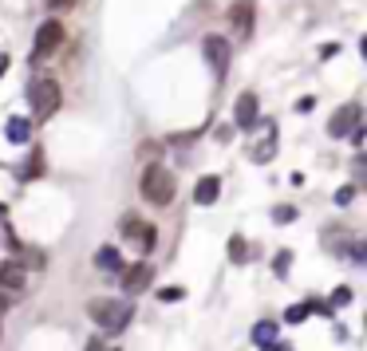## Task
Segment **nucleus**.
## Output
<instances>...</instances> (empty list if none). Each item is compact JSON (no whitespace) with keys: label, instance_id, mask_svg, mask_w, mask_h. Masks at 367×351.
<instances>
[{"label":"nucleus","instance_id":"obj_7","mask_svg":"<svg viewBox=\"0 0 367 351\" xmlns=\"http://www.w3.org/2000/svg\"><path fill=\"white\" fill-rule=\"evenodd\" d=\"M359 119H364V111H359V103H343L336 115H332V122H328V134L332 138H348V134L359 126Z\"/></svg>","mask_w":367,"mask_h":351},{"label":"nucleus","instance_id":"obj_28","mask_svg":"<svg viewBox=\"0 0 367 351\" xmlns=\"http://www.w3.org/2000/svg\"><path fill=\"white\" fill-rule=\"evenodd\" d=\"M312 107H316V99H300V103H296V111H300V115H308V111H312Z\"/></svg>","mask_w":367,"mask_h":351},{"label":"nucleus","instance_id":"obj_12","mask_svg":"<svg viewBox=\"0 0 367 351\" xmlns=\"http://www.w3.org/2000/svg\"><path fill=\"white\" fill-rule=\"evenodd\" d=\"M229 20H233V28H237L241 36H249V32H253V4H249V0H237Z\"/></svg>","mask_w":367,"mask_h":351},{"label":"nucleus","instance_id":"obj_11","mask_svg":"<svg viewBox=\"0 0 367 351\" xmlns=\"http://www.w3.org/2000/svg\"><path fill=\"white\" fill-rule=\"evenodd\" d=\"M218 194H221V178H213V174H209V178H202V182L194 186V202H197V206H213V202H218Z\"/></svg>","mask_w":367,"mask_h":351},{"label":"nucleus","instance_id":"obj_15","mask_svg":"<svg viewBox=\"0 0 367 351\" xmlns=\"http://www.w3.org/2000/svg\"><path fill=\"white\" fill-rule=\"evenodd\" d=\"M277 154V126H265V138H261L257 146H253V162H269V158Z\"/></svg>","mask_w":367,"mask_h":351},{"label":"nucleus","instance_id":"obj_2","mask_svg":"<svg viewBox=\"0 0 367 351\" xmlns=\"http://www.w3.org/2000/svg\"><path fill=\"white\" fill-rule=\"evenodd\" d=\"M131 316H135V304L131 300H95L91 304V320H95L107 336H119L122 327L131 324Z\"/></svg>","mask_w":367,"mask_h":351},{"label":"nucleus","instance_id":"obj_20","mask_svg":"<svg viewBox=\"0 0 367 351\" xmlns=\"http://www.w3.org/2000/svg\"><path fill=\"white\" fill-rule=\"evenodd\" d=\"M245 256H249V245H245L241 237H233V241H229V261H233V265H241Z\"/></svg>","mask_w":367,"mask_h":351},{"label":"nucleus","instance_id":"obj_32","mask_svg":"<svg viewBox=\"0 0 367 351\" xmlns=\"http://www.w3.org/2000/svg\"><path fill=\"white\" fill-rule=\"evenodd\" d=\"M265 351H288V348H284V343H269Z\"/></svg>","mask_w":367,"mask_h":351},{"label":"nucleus","instance_id":"obj_23","mask_svg":"<svg viewBox=\"0 0 367 351\" xmlns=\"http://www.w3.org/2000/svg\"><path fill=\"white\" fill-rule=\"evenodd\" d=\"M182 296H186V288H162V292H158L162 304H174V300H182Z\"/></svg>","mask_w":367,"mask_h":351},{"label":"nucleus","instance_id":"obj_13","mask_svg":"<svg viewBox=\"0 0 367 351\" xmlns=\"http://www.w3.org/2000/svg\"><path fill=\"white\" fill-rule=\"evenodd\" d=\"M95 268L99 272H122V253L115 249V245H103L95 253Z\"/></svg>","mask_w":367,"mask_h":351},{"label":"nucleus","instance_id":"obj_8","mask_svg":"<svg viewBox=\"0 0 367 351\" xmlns=\"http://www.w3.org/2000/svg\"><path fill=\"white\" fill-rule=\"evenodd\" d=\"M122 237H127V241H135L138 249H142V256H147L154 245H158V237H154V225H147L142 218H127V221H122Z\"/></svg>","mask_w":367,"mask_h":351},{"label":"nucleus","instance_id":"obj_27","mask_svg":"<svg viewBox=\"0 0 367 351\" xmlns=\"http://www.w3.org/2000/svg\"><path fill=\"white\" fill-rule=\"evenodd\" d=\"M48 4H51V13H67L75 0H48Z\"/></svg>","mask_w":367,"mask_h":351},{"label":"nucleus","instance_id":"obj_4","mask_svg":"<svg viewBox=\"0 0 367 351\" xmlns=\"http://www.w3.org/2000/svg\"><path fill=\"white\" fill-rule=\"evenodd\" d=\"M60 44H63V24L60 20H44L36 32V44H32V63H44Z\"/></svg>","mask_w":367,"mask_h":351},{"label":"nucleus","instance_id":"obj_31","mask_svg":"<svg viewBox=\"0 0 367 351\" xmlns=\"http://www.w3.org/2000/svg\"><path fill=\"white\" fill-rule=\"evenodd\" d=\"M8 72V56H0V75Z\"/></svg>","mask_w":367,"mask_h":351},{"label":"nucleus","instance_id":"obj_10","mask_svg":"<svg viewBox=\"0 0 367 351\" xmlns=\"http://www.w3.org/2000/svg\"><path fill=\"white\" fill-rule=\"evenodd\" d=\"M233 122L237 126H257V95L253 91L237 95V103H233Z\"/></svg>","mask_w":367,"mask_h":351},{"label":"nucleus","instance_id":"obj_17","mask_svg":"<svg viewBox=\"0 0 367 351\" xmlns=\"http://www.w3.org/2000/svg\"><path fill=\"white\" fill-rule=\"evenodd\" d=\"M8 245H13L16 253H20V256H24V261H28V268H44V265H48V256L40 253V249H24V245L16 241V237H13V241H8Z\"/></svg>","mask_w":367,"mask_h":351},{"label":"nucleus","instance_id":"obj_5","mask_svg":"<svg viewBox=\"0 0 367 351\" xmlns=\"http://www.w3.org/2000/svg\"><path fill=\"white\" fill-rule=\"evenodd\" d=\"M202 51H206V63L213 67V75L225 79L229 60H233V44H229V40H225V36H206V40H202Z\"/></svg>","mask_w":367,"mask_h":351},{"label":"nucleus","instance_id":"obj_14","mask_svg":"<svg viewBox=\"0 0 367 351\" xmlns=\"http://www.w3.org/2000/svg\"><path fill=\"white\" fill-rule=\"evenodd\" d=\"M4 138L16 142V146H24L28 138H32V122H28V119H8V122H4Z\"/></svg>","mask_w":367,"mask_h":351},{"label":"nucleus","instance_id":"obj_24","mask_svg":"<svg viewBox=\"0 0 367 351\" xmlns=\"http://www.w3.org/2000/svg\"><path fill=\"white\" fill-rule=\"evenodd\" d=\"M293 218H296L293 206H277V209H272V221H293Z\"/></svg>","mask_w":367,"mask_h":351},{"label":"nucleus","instance_id":"obj_22","mask_svg":"<svg viewBox=\"0 0 367 351\" xmlns=\"http://www.w3.org/2000/svg\"><path fill=\"white\" fill-rule=\"evenodd\" d=\"M352 197H355V186H340L336 190V206H352Z\"/></svg>","mask_w":367,"mask_h":351},{"label":"nucleus","instance_id":"obj_9","mask_svg":"<svg viewBox=\"0 0 367 351\" xmlns=\"http://www.w3.org/2000/svg\"><path fill=\"white\" fill-rule=\"evenodd\" d=\"M24 284H28V272H24V265H16V261H4L0 265V292H24Z\"/></svg>","mask_w":367,"mask_h":351},{"label":"nucleus","instance_id":"obj_3","mask_svg":"<svg viewBox=\"0 0 367 351\" xmlns=\"http://www.w3.org/2000/svg\"><path fill=\"white\" fill-rule=\"evenodd\" d=\"M60 83L51 79V75H40V79H32V91H28V103H32V119L44 122L51 119L56 111H60Z\"/></svg>","mask_w":367,"mask_h":351},{"label":"nucleus","instance_id":"obj_19","mask_svg":"<svg viewBox=\"0 0 367 351\" xmlns=\"http://www.w3.org/2000/svg\"><path fill=\"white\" fill-rule=\"evenodd\" d=\"M308 316H312V304H293V308L284 312V320H288V324H300V320H308Z\"/></svg>","mask_w":367,"mask_h":351},{"label":"nucleus","instance_id":"obj_25","mask_svg":"<svg viewBox=\"0 0 367 351\" xmlns=\"http://www.w3.org/2000/svg\"><path fill=\"white\" fill-rule=\"evenodd\" d=\"M352 300V288H336L332 292V304H348Z\"/></svg>","mask_w":367,"mask_h":351},{"label":"nucleus","instance_id":"obj_26","mask_svg":"<svg viewBox=\"0 0 367 351\" xmlns=\"http://www.w3.org/2000/svg\"><path fill=\"white\" fill-rule=\"evenodd\" d=\"M348 138H352V146H355V150H359V146H364V138H367V134H364V126H355V131L348 134Z\"/></svg>","mask_w":367,"mask_h":351},{"label":"nucleus","instance_id":"obj_6","mask_svg":"<svg viewBox=\"0 0 367 351\" xmlns=\"http://www.w3.org/2000/svg\"><path fill=\"white\" fill-rule=\"evenodd\" d=\"M154 280V265H147V261H135V265H122L119 272V284L127 296H138V292H147V284Z\"/></svg>","mask_w":367,"mask_h":351},{"label":"nucleus","instance_id":"obj_30","mask_svg":"<svg viewBox=\"0 0 367 351\" xmlns=\"http://www.w3.org/2000/svg\"><path fill=\"white\" fill-rule=\"evenodd\" d=\"M87 351H103V343H99V339H91V343H87Z\"/></svg>","mask_w":367,"mask_h":351},{"label":"nucleus","instance_id":"obj_1","mask_svg":"<svg viewBox=\"0 0 367 351\" xmlns=\"http://www.w3.org/2000/svg\"><path fill=\"white\" fill-rule=\"evenodd\" d=\"M138 190H142V197H147L150 206H170L174 202V174L166 166H147L142 170V178H138Z\"/></svg>","mask_w":367,"mask_h":351},{"label":"nucleus","instance_id":"obj_16","mask_svg":"<svg viewBox=\"0 0 367 351\" xmlns=\"http://www.w3.org/2000/svg\"><path fill=\"white\" fill-rule=\"evenodd\" d=\"M16 174H20V182H32V178H40V174H44V150H40V146H32L28 162L16 170Z\"/></svg>","mask_w":367,"mask_h":351},{"label":"nucleus","instance_id":"obj_18","mask_svg":"<svg viewBox=\"0 0 367 351\" xmlns=\"http://www.w3.org/2000/svg\"><path fill=\"white\" fill-rule=\"evenodd\" d=\"M253 339H257L261 348H269V343H277V324H272V320H261V324L253 327Z\"/></svg>","mask_w":367,"mask_h":351},{"label":"nucleus","instance_id":"obj_21","mask_svg":"<svg viewBox=\"0 0 367 351\" xmlns=\"http://www.w3.org/2000/svg\"><path fill=\"white\" fill-rule=\"evenodd\" d=\"M288 265H293V253H288V249H284V253H277V265H272V268H277V277H288Z\"/></svg>","mask_w":367,"mask_h":351},{"label":"nucleus","instance_id":"obj_29","mask_svg":"<svg viewBox=\"0 0 367 351\" xmlns=\"http://www.w3.org/2000/svg\"><path fill=\"white\" fill-rule=\"evenodd\" d=\"M8 304H13V296H8V292H0V316L8 312Z\"/></svg>","mask_w":367,"mask_h":351}]
</instances>
